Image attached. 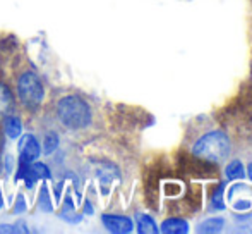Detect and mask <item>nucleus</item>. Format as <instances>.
Here are the masks:
<instances>
[{
	"label": "nucleus",
	"mask_w": 252,
	"mask_h": 234,
	"mask_svg": "<svg viewBox=\"0 0 252 234\" xmlns=\"http://www.w3.org/2000/svg\"><path fill=\"white\" fill-rule=\"evenodd\" d=\"M53 117L57 124L65 131H84L93 124V109L90 102L77 93H69L60 97L53 104Z\"/></svg>",
	"instance_id": "nucleus-1"
},
{
	"label": "nucleus",
	"mask_w": 252,
	"mask_h": 234,
	"mask_svg": "<svg viewBox=\"0 0 252 234\" xmlns=\"http://www.w3.org/2000/svg\"><path fill=\"white\" fill-rule=\"evenodd\" d=\"M16 95L21 107L28 112H34L41 107L45 100L43 81L31 67H24L16 76Z\"/></svg>",
	"instance_id": "nucleus-2"
},
{
	"label": "nucleus",
	"mask_w": 252,
	"mask_h": 234,
	"mask_svg": "<svg viewBox=\"0 0 252 234\" xmlns=\"http://www.w3.org/2000/svg\"><path fill=\"white\" fill-rule=\"evenodd\" d=\"M232 152V143L225 131H209L202 134L199 140L194 143L192 155L202 162H211V164H221L228 158Z\"/></svg>",
	"instance_id": "nucleus-3"
},
{
	"label": "nucleus",
	"mask_w": 252,
	"mask_h": 234,
	"mask_svg": "<svg viewBox=\"0 0 252 234\" xmlns=\"http://www.w3.org/2000/svg\"><path fill=\"white\" fill-rule=\"evenodd\" d=\"M41 154V148H40V143L38 140L33 136V134H26L23 136L19 143V155H21V160L23 162H34Z\"/></svg>",
	"instance_id": "nucleus-4"
},
{
	"label": "nucleus",
	"mask_w": 252,
	"mask_h": 234,
	"mask_svg": "<svg viewBox=\"0 0 252 234\" xmlns=\"http://www.w3.org/2000/svg\"><path fill=\"white\" fill-rule=\"evenodd\" d=\"M10 114H16V95L5 81L0 79V120Z\"/></svg>",
	"instance_id": "nucleus-5"
},
{
	"label": "nucleus",
	"mask_w": 252,
	"mask_h": 234,
	"mask_svg": "<svg viewBox=\"0 0 252 234\" xmlns=\"http://www.w3.org/2000/svg\"><path fill=\"white\" fill-rule=\"evenodd\" d=\"M103 221V226H105L108 231L112 233H119V234H124V233H130L134 229V224L129 217H124V215H110V214H105L101 217Z\"/></svg>",
	"instance_id": "nucleus-6"
},
{
	"label": "nucleus",
	"mask_w": 252,
	"mask_h": 234,
	"mask_svg": "<svg viewBox=\"0 0 252 234\" xmlns=\"http://www.w3.org/2000/svg\"><path fill=\"white\" fill-rule=\"evenodd\" d=\"M0 126H2L3 133H5L9 138H12V140L19 136L21 131H23V122H21V119L16 114H10L7 117H3V119L0 120Z\"/></svg>",
	"instance_id": "nucleus-7"
},
{
	"label": "nucleus",
	"mask_w": 252,
	"mask_h": 234,
	"mask_svg": "<svg viewBox=\"0 0 252 234\" xmlns=\"http://www.w3.org/2000/svg\"><path fill=\"white\" fill-rule=\"evenodd\" d=\"M161 233H165V234H186V233H189V224H187V221H184V219L170 217V219H166V221H163Z\"/></svg>",
	"instance_id": "nucleus-8"
},
{
	"label": "nucleus",
	"mask_w": 252,
	"mask_h": 234,
	"mask_svg": "<svg viewBox=\"0 0 252 234\" xmlns=\"http://www.w3.org/2000/svg\"><path fill=\"white\" fill-rule=\"evenodd\" d=\"M136 222H137V231L141 234H155L159 231L156 222L153 221V217H150L148 214H137Z\"/></svg>",
	"instance_id": "nucleus-9"
},
{
	"label": "nucleus",
	"mask_w": 252,
	"mask_h": 234,
	"mask_svg": "<svg viewBox=\"0 0 252 234\" xmlns=\"http://www.w3.org/2000/svg\"><path fill=\"white\" fill-rule=\"evenodd\" d=\"M246 174V167L240 160H232L228 162V165L225 167V176L228 181H235V179H242Z\"/></svg>",
	"instance_id": "nucleus-10"
},
{
	"label": "nucleus",
	"mask_w": 252,
	"mask_h": 234,
	"mask_svg": "<svg viewBox=\"0 0 252 234\" xmlns=\"http://www.w3.org/2000/svg\"><path fill=\"white\" fill-rule=\"evenodd\" d=\"M225 226V221L221 217H213V219H206L204 222H201L197 233H220Z\"/></svg>",
	"instance_id": "nucleus-11"
},
{
	"label": "nucleus",
	"mask_w": 252,
	"mask_h": 234,
	"mask_svg": "<svg viewBox=\"0 0 252 234\" xmlns=\"http://www.w3.org/2000/svg\"><path fill=\"white\" fill-rule=\"evenodd\" d=\"M59 147V134L55 131H47L43 136V150L45 154H52Z\"/></svg>",
	"instance_id": "nucleus-12"
},
{
	"label": "nucleus",
	"mask_w": 252,
	"mask_h": 234,
	"mask_svg": "<svg viewBox=\"0 0 252 234\" xmlns=\"http://www.w3.org/2000/svg\"><path fill=\"white\" fill-rule=\"evenodd\" d=\"M226 190V184H220L218 188H216V191L213 193V198H211V203L215 208H218V210H223V208L226 207L225 205V200H223V193H225Z\"/></svg>",
	"instance_id": "nucleus-13"
},
{
	"label": "nucleus",
	"mask_w": 252,
	"mask_h": 234,
	"mask_svg": "<svg viewBox=\"0 0 252 234\" xmlns=\"http://www.w3.org/2000/svg\"><path fill=\"white\" fill-rule=\"evenodd\" d=\"M246 172H247V176H249V179L252 181V162H251L249 165H247V171Z\"/></svg>",
	"instance_id": "nucleus-14"
},
{
	"label": "nucleus",
	"mask_w": 252,
	"mask_h": 234,
	"mask_svg": "<svg viewBox=\"0 0 252 234\" xmlns=\"http://www.w3.org/2000/svg\"><path fill=\"white\" fill-rule=\"evenodd\" d=\"M2 203H3V200H2V191H0V208H2Z\"/></svg>",
	"instance_id": "nucleus-15"
}]
</instances>
